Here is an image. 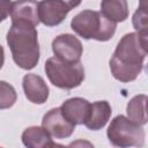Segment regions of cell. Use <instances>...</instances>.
Instances as JSON below:
<instances>
[{
    "label": "cell",
    "instance_id": "1",
    "mask_svg": "<svg viewBox=\"0 0 148 148\" xmlns=\"http://www.w3.org/2000/svg\"><path fill=\"white\" fill-rule=\"evenodd\" d=\"M147 54L136 32L124 35L110 59L111 74L124 83L134 81L142 71Z\"/></svg>",
    "mask_w": 148,
    "mask_h": 148
},
{
    "label": "cell",
    "instance_id": "2",
    "mask_svg": "<svg viewBox=\"0 0 148 148\" xmlns=\"http://www.w3.org/2000/svg\"><path fill=\"white\" fill-rule=\"evenodd\" d=\"M14 62L22 69L29 71L36 67L39 61L40 51L36 25L27 21H14L7 32Z\"/></svg>",
    "mask_w": 148,
    "mask_h": 148
},
{
    "label": "cell",
    "instance_id": "3",
    "mask_svg": "<svg viewBox=\"0 0 148 148\" xmlns=\"http://www.w3.org/2000/svg\"><path fill=\"white\" fill-rule=\"evenodd\" d=\"M71 28L76 35L84 39L108 42L113 37L117 23L109 20L101 12L86 9L72 18Z\"/></svg>",
    "mask_w": 148,
    "mask_h": 148
},
{
    "label": "cell",
    "instance_id": "4",
    "mask_svg": "<svg viewBox=\"0 0 148 148\" xmlns=\"http://www.w3.org/2000/svg\"><path fill=\"white\" fill-rule=\"evenodd\" d=\"M44 71L50 82L60 89H74L84 80V68L80 61L66 62L56 56L45 61Z\"/></svg>",
    "mask_w": 148,
    "mask_h": 148
},
{
    "label": "cell",
    "instance_id": "5",
    "mask_svg": "<svg viewBox=\"0 0 148 148\" xmlns=\"http://www.w3.org/2000/svg\"><path fill=\"white\" fill-rule=\"evenodd\" d=\"M106 135L112 146L120 148L142 147L146 139V133L142 125L132 121L128 117L123 114H119L111 120Z\"/></svg>",
    "mask_w": 148,
    "mask_h": 148
},
{
    "label": "cell",
    "instance_id": "6",
    "mask_svg": "<svg viewBox=\"0 0 148 148\" xmlns=\"http://www.w3.org/2000/svg\"><path fill=\"white\" fill-rule=\"evenodd\" d=\"M52 51L57 58L66 62H79L83 52L81 42L72 34H61L52 42Z\"/></svg>",
    "mask_w": 148,
    "mask_h": 148
},
{
    "label": "cell",
    "instance_id": "7",
    "mask_svg": "<svg viewBox=\"0 0 148 148\" xmlns=\"http://www.w3.org/2000/svg\"><path fill=\"white\" fill-rule=\"evenodd\" d=\"M42 126L52 135V138L66 139L73 134L76 125L71 123L62 114L60 108H53L44 114Z\"/></svg>",
    "mask_w": 148,
    "mask_h": 148
},
{
    "label": "cell",
    "instance_id": "8",
    "mask_svg": "<svg viewBox=\"0 0 148 148\" xmlns=\"http://www.w3.org/2000/svg\"><path fill=\"white\" fill-rule=\"evenodd\" d=\"M69 12L71 9L61 0H43L38 7L39 21L46 27L60 24Z\"/></svg>",
    "mask_w": 148,
    "mask_h": 148
},
{
    "label": "cell",
    "instance_id": "9",
    "mask_svg": "<svg viewBox=\"0 0 148 148\" xmlns=\"http://www.w3.org/2000/svg\"><path fill=\"white\" fill-rule=\"evenodd\" d=\"M22 87L25 97L34 104H44L50 94V89L44 79L37 74H25L22 79Z\"/></svg>",
    "mask_w": 148,
    "mask_h": 148
},
{
    "label": "cell",
    "instance_id": "10",
    "mask_svg": "<svg viewBox=\"0 0 148 148\" xmlns=\"http://www.w3.org/2000/svg\"><path fill=\"white\" fill-rule=\"evenodd\" d=\"M91 103L82 97H72L66 99L60 109L62 114L74 125H84L90 114Z\"/></svg>",
    "mask_w": 148,
    "mask_h": 148
},
{
    "label": "cell",
    "instance_id": "11",
    "mask_svg": "<svg viewBox=\"0 0 148 148\" xmlns=\"http://www.w3.org/2000/svg\"><path fill=\"white\" fill-rule=\"evenodd\" d=\"M39 2L36 0H16L12 3L10 8V17L12 22L14 21H27L32 23L34 25L39 24V15H38Z\"/></svg>",
    "mask_w": 148,
    "mask_h": 148
},
{
    "label": "cell",
    "instance_id": "12",
    "mask_svg": "<svg viewBox=\"0 0 148 148\" xmlns=\"http://www.w3.org/2000/svg\"><path fill=\"white\" fill-rule=\"evenodd\" d=\"M22 142L29 148H47L58 146L53 140L52 135L42 126H29L22 133Z\"/></svg>",
    "mask_w": 148,
    "mask_h": 148
},
{
    "label": "cell",
    "instance_id": "13",
    "mask_svg": "<svg viewBox=\"0 0 148 148\" xmlns=\"http://www.w3.org/2000/svg\"><path fill=\"white\" fill-rule=\"evenodd\" d=\"M111 105L108 101H97L91 104L90 114L84 126L91 131L102 130L111 117Z\"/></svg>",
    "mask_w": 148,
    "mask_h": 148
},
{
    "label": "cell",
    "instance_id": "14",
    "mask_svg": "<svg viewBox=\"0 0 148 148\" xmlns=\"http://www.w3.org/2000/svg\"><path fill=\"white\" fill-rule=\"evenodd\" d=\"M101 13L116 23L124 22L128 17L127 0H102Z\"/></svg>",
    "mask_w": 148,
    "mask_h": 148
},
{
    "label": "cell",
    "instance_id": "15",
    "mask_svg": "<svg viewBox=\"0 0 148 148\" xmlns=\"http://www.w3.org/2000/svg\"><path fill=\"white\" fill-rule=\"evenodd\" d=\"M147 96L143 94L140 95H135L134 97H132L130 99V102L127 103L126 106V112H127V117L139 124V125H145L148 123V116L146 112V102H147Z\"/></svg>",
    "mask_w": 148,
    "mask_h": 148
},
{
    "label": "cell",
    "instance_id": "16",
    "mask_svg": "<svg viewBox=\"0 0 148 148\" xmlns=\"http://www.w3.org/2000/svg\"><path fill=\"white\" fill-rule=\"evenodd\" d=\"M132 24L139 36H148V12L138 8L132 16Z\"/></svg>",
    "mask_w": 148,
    "mask_h": 148
},
{
    "label": "cell",
    "instance_id": "17",
    "mask_svg": "<svg viewBox=\"0 0 148 148\" xmlns=\"http://www.w3.org/2000/svg\"><path fill=\"white\" fill-rule=\"evenodd\" d=\"M1 105L0 108L7 109L14 105V103L16 102V91L13 88V86L8 84L5 81H1Z\"/></svg>",
    "mask_w": 148,
    "mask_h": 148
},
{
    "label": "cell",
    "instance_id": "18",
    "mask_svg": "<svg viewBox=\"0 0 148 148\" xmlns=\"http://www.w3.org/2000/svg\"><path fill=\"white\" fill-rule=\"evenodd\" d=\"M7 1H8V0H2V1H1V5H2V18H1V20H5V18H6V16H7V14H10L12 5L7 7V6H6Z\"/></svg>",
    "mask_w": 148,
    "mask_h": 148
},
{
    "label": "cell",
    "instance_id": "19",
    "mask_svg": "<svg viewBox=\"0 0 148 148\" xmlns=\"http://www.w3.org/2000/svg\"><path fill=\"white\" fill-rule=\"evenodd\" d=\"M61 1H64L71 10H72L73 8H75V7H77V6L81 3V0H61Z\"/></svg>",
    "mask_w": 148,
    "mask_h": 148
},
{
    "label": "cell",
    "instance_id": "20",
    "mask_svg": "<svg viewBox=\"0 0 148 148\" xmlns=\"http://www.w3.org/2000/svg\"><path fill=\"white\" fill-rule=\"evenodd\" d=\"M139 8L148 12V0H139Z\"/></svg>",
    "mask_w": 148,
    "mask_h": 148
},
{
    "label": "cell",
    "instance_id": "21",
    "mask_svg": "<svg viewBox=\"0 0 148 148\" xmlns=\"http://www.w3.org/2000/svg\"><path fill=\"white\" fill-rule=\"evenodd\" d=\"M139 38H140L141 44L143 45V49H145L146 52L148 53V36H146V37H139Z\"/></svg>",
    "mask_w": 148,
    "mask_h": 148
},
{
    "label": "cell",
    "instance_id": "22",
    "mask_svg": "<svg viewBox=\"0 0 148 148\" xmlns=\"http://www.w3.org/2000/svg\"><path fill=\"white\" fill-rule=\"evenodd\" d=\"M146 112H147V116H148V98H147V102H146Z\"/></svg>",
    "mask_w": 148,
    "mask_h": 148
}]
</instances>
